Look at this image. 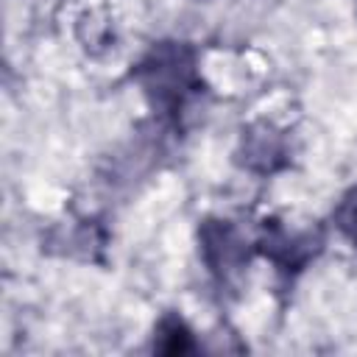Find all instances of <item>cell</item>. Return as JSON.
Listing matches in <instances>:
<instances>
[{
  "label": "cell",
  "instance_id": "obj_1",
  "mask_svg": "<svg viewBox=\"0 0 357 357\" xmlns=\"http://www.w3.org/2000/svg\"><path fill=\"white\" fill-rule=\"evenodd\" d=\"M139 81L153 103L170 112L181 109L195 86L192 53L176 42L156 45L139 64Z\"/></svg>",
  "mask_w": 357,
  "mask_h": 357
},
{
  "label": "cell",
  "instance_id": "obj_5",
  "mask_svg": "<svg viewBox=\"0 0 357 357\" xmlns=\"http://www.w3.org/2000/svg\"><path fill=\"white\" fill-rule=\"evenodd\" d=\"M335 223H337V229L349 237V243L357 248V187H351V190L340 198V204H337V209H335Z\"/></svg>",
  "mask_w": 357,
  "mask_h": 357
},
{
  "label": "cell",
  "instance_id": "obj_3",
  "mask_svg": "<svg viewBox=\"0 0 357 357\" xmlns=\"http://www.w3.org/2000/svg\"><path fill=\"white\" fill-rule=\"evenodd\" d=\"M243 156H245V165L251 170L268 173V170H276L282 165L284 145H282L279 134H273L268 126H257L243 137Z\"/></svg>",
  "mask_w": 357,
  "mask_h": 357
},
{
  "label": "cell",
  "instance_id": "obj_2",
  "mask_svg": "<svg viewBox=\"0 0 357 357\" xmlns=\"http://www.w3.org/2000/svg\"><path fill=\"white\" fill-rule=\"evenodd\" d=\"M201 243H204V257H206L209 268L218 273L234 271L245 257L240 234L226 220H209L201 229Z\"/></svg>",
  "mask_w": 357,
  "mask_h": 357
},
{
  "label": "cell",
  "instance_id": "obj_4",
  "mask_svg": "<svg viewBox=\"0 0 357 357\" xmlns=\"http://www.w3.org/2000/svg\"><path fill=\"white\" fill-rule=\"evenodd\" d=\"M153 349H156V351H165V354H184V351H192V337H190V329L184 326V321L176 318V315H167V318L159 324V329H156Z\"/></svg>",
  "mask_w": 357,
  "mask_h": 357
}]
</instances>
